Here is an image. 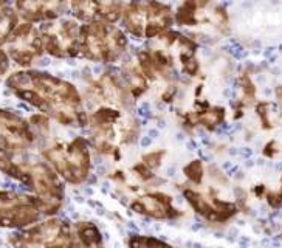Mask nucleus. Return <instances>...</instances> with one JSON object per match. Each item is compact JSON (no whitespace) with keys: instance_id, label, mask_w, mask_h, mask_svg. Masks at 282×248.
I'll use <instances>...</instances> for the list:
<instances>
[{"instance_id":"1","label":"nucleus","mask_w":282,"mask_h":248,"mask_svg":"<svg viewBox=\"0 0 282 248\" xmlns=\"http://www.w3.org/2000/svg\"><path fill=\"white\" fill-rule=\"evenodd\" d=\"M30 135L25 123L8 112L0 110V146L10 150H19L27 146Z\"/></svg>"},{"instance_id":"2","label":"nucleus","mask_w":282,"mask_h":248,"mask_svg":"<svg viewBox=\"0 0 282 248\" xmlns=\"http://www.w3.org/2000/svg\"><path fill=\"white\" fill-rule=\"evenodd\" d=\"M16 22H17V16L14 14L10 8H0V42L10 36V33L14 30Z\"/></svg>"},{"instance_id":"3","label":"nucleus","mask_w":282,"mask_h":248,"mask_svg":"<svg viewBox=\"0 0 282 248\" xmlns=\"http://www.w3.org/2000/svg\"><path fill=\"white\" fill-rule=\"evenodd\" d=\"M6 67H8V59H6V54L0 50V75L3 73V71L6 70Z\"/></svg>"},{"instance_id":"4","label":"nucleus","mask_w":282,"mask_h":248,"mask_svg":"<svg viewBox=\"0 0 282 248\" xmlns=\"http://www.w3.org/2000/svg\"><path fill=\"white\" fill-rule=\"evenodd\" d=\"M8 2H10V0H0V8H3Z\"/></svg>"},{"instance_id":"5","label":"nucleus","mask_w":282,"mask_h":248,"mask_svg":"<svg viewBox=\"0 0 282 248\" xmlns=\"http://www.w3.org/2000/svg\"><path fill=\"white\" fill-rule=\"evenodd\" d=\"M278 95H279V98H282V87L281 89H278Z\"/></svg>"}]
</instances>
